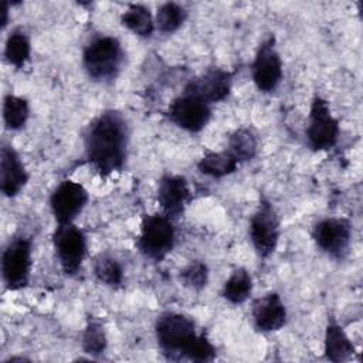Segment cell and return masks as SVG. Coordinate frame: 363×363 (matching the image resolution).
I'll return each instance as SVG.
<instances>
[{
    "label": "cell",
    "mask_w": 363,
    "mask_h": 363,
    "mask_svg": "<svg viewBox=\"0 0 363 363\" xmlns=\"http://www.w3.org/2000/svg\"><path fill=\"white\" fill-rule=\"evenodd\" d=\"M189 11L179 3L167 1L160 4L155 16L156 30L162 34L176 33L187 20Z\"/></svg>",
    "instance_id": "cb8c5ba5"
},
{
    "label": "cell",
    "mask_w": 363,
    "mask_h": 363,
    "mask_svg": "<svg viewBox=\"0 0 363 363\" xmlns=\"http://www.w3.org/2000/svg\"><path fill=\"white\" fill-rule=\"evenodd\" d=\"M174 244L176 230L172 218L163 213L143 216L136 240L138 250L143 257L160 262L172 252Z\"/></svg>",
    "instance_id": "277c9868"
},
{
    "label": "cell",
    "mask_w": 363,
    "mask_h": 363,
    "mask_svg": "<svg viewBox=\"0 0 363 363\" xmlns=\"http://www.w3.org/2000/svg\"><path fill=\"white\" fill-rule=\"evenodd\" d=\"M248 235L252 248L261 259H267L275 252L281 237V220L271 201L265 197H261L258 207L250 218Z\"/></svg>",
    "instance_id": "8992f818"
},
{
    "label": "cell",
    "mask_w": 363,
    "mask_h": 363,
    "mask_svg": "<svg viewBox=\"0 0 363 363\" xmlns=\"http://www.w3.org/2000/svg\"><path fill=\"white\" fill-rule=\"evenodd\" d=\"M123 62V47L113 35H96L84 47L82 68L94 82H113L121 74Z\"/></svg>",
    "instance_id": "3957f363"
},
{
    "label": "cell",
    "mask_w": 363,
    "mask_h": 363,
    "mask_svg": "<svg viewBox=\"0 0 363 363\" xmlns=\"http://www.w3.org/2000/svg\"><path fill=\"white\" fill-rule=\"evenodd\" d=\"M85 157L96 173L106 177L121 172L128 159L129 126L116 109H105L85 128L82 135Z\"/></svg>",
    "instance_id": "6da1fadb"
},
{
    "label": "cell",
    "mask_w": 363,
    "mask_h": 363,
    "mask_svg": "<svg viewBox=\"0 0 363 363\" xmlns=\"http://www.w3.org/2000/svg\"><path fill=\"white\" fill-rule=\"evenodd\" d=\"M156 199L164 216L172 220L180 217L191 201L187 179L180 174H163L157 183Z\"/></svg>",
    "instance_id": "5bb4252c"
},
{
    "label": "cell",
    "mask_w": 363,
    "mask_h": 363,
    "mask_svg": "<svg viewBox=\"0 0 363 363\" xmlns=\"http://www.w3.org/2000/svg\"><path fill=\"white\" fill-rule=\"evenodd\" d=\"M30 116L28 101L23 96L9 94L3 99V121L7 129L20 130L26 126Z\"/></svg>",
    "instance_id": "d4e9b609"
},
{
    "label": "cell",
    "mask_w": 363,
    "mask_h": 363,
    "mask_svg": "<svg viewBox=\"0 0 363 363\" xmlns=\"http://www.w3.org/2000/svg\"><path fill=\"white\" fill-rule=\"evenodd\" d=\"M33 242L26 235L13 237L3 250L1 278L7 291H20L30 282Z\"/></svg>",
    "instance_id": "5b68a950"
},
{
    "label": "cell",
    "mask_w": 363,
    "mask_h": 363,
    "mask_svg": "<svg viewBox=\"0 0 363 363\" xmlns=\"http://www.w3.org/2000/svg\"><path fill=\"white\" fill-rule=\"evenodd\" d=\"M88 190L78 182L62 180L50 196V208L57 224L74 223L88 204Z\"/></svg>",
    "instance_id": "7c38bea8"
},
{
    "label": "cell",
    "mask_w": 363,
    "mask_h": 363,
    "mask_svg": "<svg viewBox=\"0 0 363 363\" xmlns=\"http://www.w3.org/2000/svg\"><path fill=\"white\" fill-rule=\"evenodd\" d=\"M233 74L220 67H210L184 86L186 94L203 99L206 104L213 105L224 101L231 94Z\"/></svg>",
    "instance_id": "4fadbf2b"
},
{
    "label": "cell",
    "mask_w": 363,
    "mask_h": 363,
    "mask_svg": "<svg viewBox=\"0 0 363 363\" xmlns=\"http://www.w3.org/2000/svg\"><path fill=\"white\" fill-rule=\"evenodd\" d=\"M339 133V121L333 116L329 102L320 95H315L311 101L308 125L305 129L308 146L313 152L329 150L337 143Z\"/></svg>",
    "instance_id": "52a82bcc"
},
{
    "label": "cell",
    "mask_w": 363,
    "mask_h": 363,
    "mask_svg": "<svg viewBox=\"0 0 363 363\" xmlns=\"http://www.w3.org/2000/svg\"><path fill=\"white\" fill-rule=\"evenodd\" d=\"M238 164V160L227 149L221 152L206 150L197 162V169L204 176L221 179L233 174L237 170Z\"/></svg>",
    "instance_id": "ac0fdd59"
},
{
    "label": "cell",
    "mask_w": 363,
    "mask_h": 363,
    "mask_svg": "<svg viewBox=\"0 0 363 363\" xmlns=\"http://www.w3.org/2000/svg\"><path fill=\"white\" fill-rule=\"evenodd\" d=\"M238 163L250 162L257 156L258 152V136L257 133L247 126L237 128L228 138L227 149Z\"/></svg>",
    "instance_id": "603a6c76"
},
{
    "label": "cell",
    "mask_w": 363,
    "mask_h": 363,
    "mask_svg": "<svg viewBox=\"0 0 363 363\" xmlns=\"http://www.w3.org/2000/svg\"><path fill=\"white\" fill-rule=\"evenodd\" d=\"M208 267L206 262L200 259H194L189 262L179 274V279L183 286L191 291H201L208 284Z\"/></svg>",
    "instance_id": "4316f807"
},
{
    "label": "cell",
    "mask_w": 363,
    "mask_h": 363,
    "mask_svg": "<svg viewBox=\"0 0 363 363\" xmlns=\"http://www.w3.org/2000/svg\"><path fill=\"white\" fill-rule=\"evenodd\" d=\"M9 11H10V3L7 0H3L1 1V6H0V28L4 30L9 24Z\"/></svg>",
    "instance_id": "83f0119b"
},
{
    "label": "cell",
    "mask_w": 363,
    "mask_h": 363,
    "mask_svg": "<svg viewBox=\"0 0 363 363\" xmlns=\"http://www.w3.org/2000/svg\"><path fill=\"white\" fill-rule=\"evenodd\" d=\"M252 286L254 284L251 274L244 267H238L231 271L221 288L220 295L231 305H241L251 296Z\"/></svg>",
    "instance_id": "ffe728a7"
},
{
    "label": "cell",
    "mask_w": 363,
    "mask_h": 363,
    "mask_svg": "<svg viewBox=\"0 0 363 363\" xmlns=\"http://www.w3.org/2000/svg\"><path fill=\"white\" fill-rule=\"evenodd\" d=\"M28 182V173L17 150L3 142L0 147V190L11 199L20 194Z\"/></svg>",
    "instance_id": "2e32d148"
},
{
    "label": "cell",
    "mask_w": 363,
    "mask_h": 363,
    "mask_svg": "<svg viewBox=\"0 0 363 363\" xmlns=\"http://www.w3.org/2000/svg\"><path fill=\"white\" fill-rule=\"evenodd\" d=\"M251 77L255 88L262 94H271L279 86L284 64L272 34L259 43L251 62Z\"/></svg>",
    "instance_id": "9c48e42d"
},
{
    "label": "cell",
    "mask_w": 363,
    "mask_h": 363,
    "mask_svg": "<svg viewBox=\"0 0 363 363\" xmlns=\"http://www.w3.org/2000/svg\"><path fill=\"white\" fill-rule=\"evenodd\" d=\"M52 247L62 272L68 277L77 275L88 252L85 233L74 223L57 224L52 233Z\"/></svg>",
    "instance_id": "ba28073f"
},
{
    "label": "cell",
    "mask_w": 363,
    "mask_h": 363,
    "mask_svg": "<svg viewBox=\"0 0 363 363\" xmlns=\"http://www.w3.org/2000/svg\"><path fill=\"white\" fill-rule=\"evenodd\" d=\"M31 43L27 33L17 27L6 38L4 44V58L16 69H21L30 61Z\"/></svg>",
    "instance_id": "7402d4cb"
},
{
    "label": "cell",
    "mask_w": 363,
    "mask_h": 363,
    "mask_svg": "<svg viewBox=\"0 0 363 363\" xmlns=\"http://www.w3.org/2000/svg\"><path fill=\"white\" fill-rule=\"evenodd\" d=\"M167 118L177 128L190 133H199L211 119V105L194 95L183 92L170 102Z\"/></svg>",
    "instance_id": "8fae6325"
},
{
    "label": "cell",
    "mask_w": 363,
    "mask_h": 363,
    "mask_svg": "<svg viewBox=\"0 0 363 363\" xmlns=\"http://www.w3.org/2000/svg\"><path fill=\"white\" fill-rule=\"evenodd\" d=\"M251 316L258 332L271 333L286 325L288 312L281 295L275 291H269L252 302Z\"/></svg>",
    "instance_id": "9a60e30c"
},
{
    "label": "cell",
    "mask_w": 363,
    "mask_h": 363,
    "mask_svg": "<svg viewBox=\"0 0 363 363\" xmlns=\"http://www.w3.org/2000/svg\"><path fill=\"white\" fill-rule=\"evenodd\" d=\"M82 350L91 356H99L106 350L108 337L102 322L96 318H89L82 335H81Z\"/></svg>",
    "instance_id": "484cf974"
},
{
    "label": "cell",
    "mask_w": 363,
    "mask_h": 363,
    "mask_svg": "<svg viewBox=\"0 0 363 363\" xmlns=\"http://www.w3.org/2000/svg\"><path fill=\"white\" fill-rule=\"evenodd\" d=\"M92 271L98 282L102 285L112 288V289H119L123 285L125 274L122 264L111 254L108 252H101L94 258L92 262Z\"/></svg>",
    "instance_id": "44dd1931"
},
{
    "label": "cell",
    "mask_w": 363,
    "mask_h": 363,
    "mask_svg": "<svg viewBox=\"0 0 363 363\" xmlns=\"http://www.w3.org/2000/svg\"><path fill=\"white\" fill-rule=\"evenodd\" d=\"M121 24L140 38H150L156 30L155 16L143 4H129L121 14Z\"/></svg>",
    "instance_id": "d6986e66"
},
{
    "label": "cell",
    "mask_w": 363,
    "mask_h": 363,
    "mask_svg": "<svg viewBox=\"0 0 363 363\" xmlns=\"http://www.w3.org/2000/svg\"><path fill=\"white\" fill-rule=\"evenodd\" d=\"M157 345L169 360L207 363L216 359V347L204 332H197L196 322L179 312H163L155 323Z\"/></svg>",
    "instance_id": "7a4b0ae2"
},
{
    "label": "cell",
    "mask_w": 363,
    "mask_h": 363,
    "mask_svg": "<svg viewBox=\"0 0 363 363\" xmlns=\"http://www.w3.org/2000/svg\"><path fill=\"white\" fill-rule=\"evenodd\" d=\"M316 247L333 259H343L352 242V223L345 217H326L312 228Z\"/></svg>",
    "instance_id": "30bf717a"
},
{
    "label": "cell",
    "mask_w": 363,
    "mask_h": 363,
    "mask_svg": "<svg viewBox=\"0 0 363 363\" xmlns=\"http://www.w3.org/2000/svg\"><path fill=\"white\" fill-rule=\"evenodd\" d=\"M354 345L342 328L333 318H330L325 328L323 337V353L326 360L333 363H342L353 357Z\"/></svg>",
    "instance_id": "e0dca14e"
}]
</instances>
